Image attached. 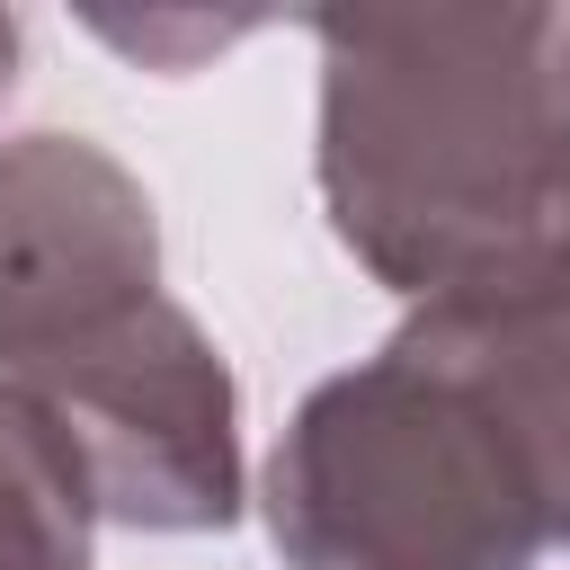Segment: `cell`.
<instances>
[{
  "instance_id": "6da1fadb",
  "label": "cell",
  "mask_w": 570,
  "mask_h": 570,
  "mask_svg": "<svg viewBox=\"0 0 570 570\" xmlns=\"http://www.w3.org/2000/svg\"><path fill=\"white\" fill-rule=\"evenodd\" d=\"M267 490L294 570H534L570 543V249L436 294L321 383Z\"/></svg>"
},
{
  "instance_id": "7a4b0ae2",
  "label": "cell",
  "mask_w": 570,
  "mask_h": 570,
  "mask_svg": "<svg viewBox=\"0 0 570 570\" xmlns=\"http://www.w3.org/2000/svg\"><path fill=\"white\" fill-rule=\"evenodd\" d=\"M321 187L410 294L570 249V18H321Z\"/></svg>"
},
{
  "instance_id": "3957f363",
  "label": "cell",
  "mask_w": 570,
  "mask_h": 570,
  "mask_svg": "<svg viewBox=\"0 0 570 570\" xmlns=\"http://www.w3.org/2000/svg\"><path fill=\"white\" fill-rule=\"evenodd\" d=\"M0 374L80 445L98 508L134 525L232 517V383L151 285L142 187L71 134L0 151Z\"/></svg>"
},
{
  "instance_id": "277c9868",
  "label": "cell",
  "mask_w": 570,
  "mask_h": 570,
  "mask_svg": "<svg viewBox=\"0 0 570 570\" xmlns=\"http://www.w3.org/2000/svg\"><path fill=\"white\" fill-rule=\"evenodd\" d=\"M89 508L80 445L0 383V570H89Z\"/></svg>"
},
{
  "instance_id": "5b68a950",
  "label": "cell",
  "mask_w": 570,
  "mask_h": 570,
  "mask_svg": "<svg viewBox=\"0 0 570 570\" xmlns=\"http://www.w3.org/2000/svg\"><path fill=\"white\" fill-rule=\"evenodd\" d=\"M9 53H18V18H0V89H9Z\"/></svg>"
}]
</instances>
